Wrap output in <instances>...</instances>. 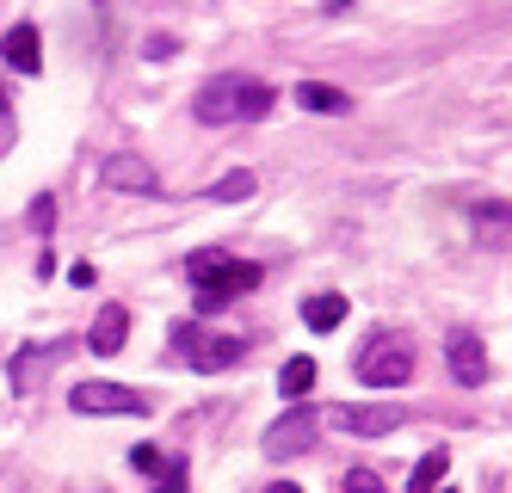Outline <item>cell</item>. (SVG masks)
<instances>
[{
  "label": "cell",
  "instance_id": "6da1fadb",
  "mask_svg": "<svg viewBox=\"0 0 512 493\" xmlns=\"http://www.w3.org/2000/svg\"><path fill=\"white\" fill-rule=\"evenodd\" d=\"M186 272H192V290H198L204 309H216V302H229V296H241V290L260 284V265H241V259L216 253V247L192 253V259H186Z\"/></svg>",
  "mask_w": 512,
  "mask_h": 493
},
{
  "label": "cell",
  "instance_id": "7a4b0ae2",
  "mask_svg": "<svg viewBox=\"0 0 512 493\" xmlns=\"http://www.w3.org/2000/svg\"><path fill=\"white\" fill-rule=\"evenodd\" d=\"M352 370H358L364 389H401L414 376V352H408V339H401V333H371Z\"/></svg>",
  "mask_w": 512,
  "mask_h": 493
},
{
  "label": "cell",
  "instance_id": "3957f363",
  "mask_svg": "<svg viewBox=\"0 0 512 493\" xmlns=\"http://www.w3.org/2000/svg\"><path fill=\"white\" fill-rule=\"evenodd\" d=\"M173 352H186V364H198V370H229L241 358V339L235 333H210L198 321H179L173 327Z\"/></svg>",
  "mask_w": 512,
  "mask_h": 493
},
{
  "label": "cell",
  "instance_id": "277c9868",
  "mask_svg": "<svg viewBox=\"0 0 512 493\" xmlns=\"http://www.w3.org/2000/svg\"><path fill=\"white\" fill-rule=\"evenodd\" d=\"M68 407L75 413H105V420H112V413H130V420H149V395L142 389H124V383H75V395H68Z\"/></svg>",
  "mask_w": 512,
  "mask_h": 493
},
{
  "label": "cell",
  "instance_id": "5b68a950",
  "mask_svg": "<svg viewBox=\"0 0 512 493\" xmlns=\"http://www.w3.org/2000/svg\"><path fill=\"white\" fill-rule=\"evenodd\" d=\"M315 432H321V420H315V407H290L284 420H272V426H266L260 450H266V457H303V450L315 444Z\"/></svg>",
  "mask_w": 512,
  "mask_h": 493
},
{
  "label": "cell",
  "instance_id": "8992f818",
  "mask_svg": "<svg viewBox=\"0 0 512 493\" xmlns=\"http://www.w3.org/2000/svg\"><path fill=\"white\" fill-rule=\"evenodd\" d=\"M198 124H235L241 118V74H216V81L192 99Z\"/></svg>",
  "mask_w": 512,
  "mask_h": 493
},
{
  "label": "cell",
  "instance_id": "52a82bcc",
  "mask_svg": "<svg viewBox=\"0 0 512 493\" xmlns=\"http://www.w3.org/2000/svg\"><path fill=\"white\" fill-rule=\"evenodd\" d=\"M327 420L340 432H352V438H389L401 426V407H334Z\"/></svg>",
  "mask_w": 512,
  "mask_h": 493
},
{
  "label": "cell",
  "instance_id": "ba28073f",
  "mask_svg": "<svg viewBox=\"0 0 512 493\" xmlns=\"http://www.w3.org/2000/svg\"><path fill=\"white\" fill-rule=\"evenodd\" d=\"M445 352H451V376H457L463 389H482V383H488V346H482L475 333H451Z\"/></svg>",
  "mask_w": 512,
  "mask_h": 493
},
{
  "label": "cell",
  "instance_id": "9c48e42d",
  "mask_svg": "<svg viewBox=\"0 0 512 493\" xmlns=\"http://www.w3.org/2000/svg\"><path fill=\"white\" fill-rule=\"evenodd\" d=\"M99 185H112V192H161V179L149 161H136V155H112L99 167Z\"/></svg>",
  "mask_w": 512,
  "mask_h": 493
},
{
  "label": "cell",
  "instance_id": "30bf717a",
  "mask_svg": "<svg viewBox=\"0 0 512 493\" xmlns=\"http://www.w3.org/2000/svg\"><path fill=\"white\" fill-rule=\"evenodd\" d=\"M0 56H7L19 74H38V68H44V50H38V25H13L7 37H0Z\"/></svg>",
  "mask_w": 512,
  "mask_h": 493
},
{
  "label": "cell",
  "instance_id": "8fae6325",
  "mask_svg": "<svg viewBox=\"0 0 512 493\" xmlns=\"http://www.w3.org/2000/svg\"><path fill=\"white\" fill-rule=\"evenodd\" d=\"M124 333H130V309H99V321H93V333H87V346H93V358H112L118 346H124Z\"/></svg>",
  "mask_w": 512,
  "mask_h": 493
},
{
  "label": "cell",
  "instance_id": "7c38bea8",
  "mask_svg": "<svg viewBox=\"0 0 512 493\" xmlns=\"http://www.w3.org/2000/svg\"><path fill=\"white\" fill-rule=\"evenodd\" d=\"M297 105L315 111V118H340V111H352V99H346L340 87H327V81H303V87H297Z\"/></svg>",
  "mask_w": 512,
  "mask_h": 493
},
{
  "label": "cell",
  "instance_id": "4fadbf2b",
  "mask_svg": "<svg viewBox=\"0 0 512 493\" xmlns=\"http://www.w3.org/2000/svg\"><path fill=\"white\" fill-rule=\"evenodd\" d=\"M346 309H352L346 296H334V290H321V296H309V302H303V321H309L315 333H334V327L346 321Z\"/></svg>",
  "mask_w": 512,
  "mask_h": 493
},
{
  "label": "cell",
  "instance_id": "5bb4252c",
  "mask_svg": "<svg viewBox=\"0 0 512 493\" xmlns=\"http://www.w3.org/2000/svg\"><path fill=\"white\" fill-rule=\"evenodd\" d=\"M445 469H451V450H426V457L414 463V475H408V493H432V487H445Z\"/></svg>",
  "mask_w": 512,
  "mask_h": 493
},
{
  "label": "cell",
  "instance_id": "9a60e30c",
  "mask_svg": "<svg viewBox=\"0 0 512 493\" xmlns=\"http://www.w3.org/2000/svg\"><path fill=\"white\" fill-rule=\"evenodd\" d=\"M278 389H284V401H303V395L315 389V358H290V364L278 370Z\"/></svg>",
  "mask_w": 512,
  "mask_h": 493
},
{
  "label": "cell",
  "instance_id": "2e32d148",
  "mask_svg": "<svg viewBox=\"0 0 512 493\" xmlns=\"http://www.w3.org/2000/svg\"><path fill=\"white\" fill-rule=\"evenodd\" d=\"M272 99H278V93H272L266 81H241V118H247V124H253V118H266Z\"/></svg>",
  "mask_w": 512,
  "mask_h": 493
},
{
  "label": "cell",
  "instance_id": "e0dca14e",
  "mask_svg": "<svg viewBox=\"0 0 512 493\" xmlns=\"http://www.w3.org/2000/svg\"><path fill=\"white\" fill-rule=\"evenodd\" d=\"M253 185H260V179H253V173L241 167V173H223V179H216V185H210V198L235 204V198H253Z\"/></svg>",
  "mask_w": 512,
  "mask_h": 493
},
{
  "label": "cell",
  "instance_id": "ac0fdd59",
  "mask_svg": "<svg viewBox=\"0 0 512 493\" xmlns=\"http://www.w3.org/2000/svg\"><path fill=\"white\" fill-rule=\"evenodd\" d=\"M130 463H136L142 475H167V469H173V457H167V450H155V444H136Z\"/></svg>",
  "mask_w": 512,
  "mask_h": 493
},
{
  "label": "cell",
  "instance_id": "d6986e66",
  "mask_svg": "<svg viewBox=\"0 0 512 493\" xmlns=\"http://www.w3.org/2000/svg\"><path fill=\"white\" fill-rule=\"evenodd\" d=\"M340 493H383V481H377L371 469H352V475L340 481Z\"/></svg>",
  "mask_w": 512,
  "mask_h": 493
},
{
  "label": "cell",
  "instance_id": "ffe728a7",
  "mask_svg": "<svg viewBox=\"0 0 512 493\" xmlns=\"http://www.w3.org/2000/svg\"><path fill=\"white\" fill-rule=\"evenodd\" d=\"M31 229H38V235H50V229H56V204H50V198L31 204Z\"/></svg>",
  "mask_w": 512,
  "mask_h": 493
},
{
  "label": "cell",
  "instance_id": "44dd1931",
  "mask_svg": "<svg viewBox=\"0 0 512 493\" xmlns=\"http://www.w3.org/2000/svg\"><path fill=\"white\" fill-rule=\"evenodd\" d=\"M7 148H13V99L0 93V155H7Z\"/></svg>",
  "mask_w": 512,
  "mask_h": 493
},
{
  "label": "cell",
  "instance_id": "7402d4cb",
  "mask_svg": "<svg viewBox=\"0 0 512 493\" xmlns=\"http://www.w3.org/2000/svg\"><path fill=\"white\" fill-rule=\"evenodd\" d=\"M482 229H494V241H506V204H488V216H482Z\"/></svg>",
  "mask_w": 512,
  "mask_h": 493
},
{
  "label": "cell",
  "instance_id": "603a6c76",
  "mask_svg": "<svg viewBox=\"0 0 512 493\" xmlns=\"http://www.w3.org/2000/svg\"><path fill=\"white\" fill-rule=\"evenodd\" d=\"M266 493H303V487H297V481H278V487H266Z\"/></svg>",
  "mask_w": 512,
  "mask_h": 493
},
{
  "label": "cell",
  "instance_id": "cb8c5ba5",
  "mask_svg": "<svg viewBox=\"0 0 512 493\" xmlns=\"http://www.w3.org/2000/svg\"><path fill=\"white\" fill-rule=\"evenodd\" d=\"M340 7H352V0H327V13H340Z\"/></svg>",
  "mask_w": 512,
  "mask_h": 493
},
{
  "label": "cell",
  "instance_id": "d4e9b609",
  "mask_svg": "<svg viewBox=\"0 0 512 493\" xmlns=\"http://www.w3.org/2000/svg\"><path fill=\"white\" fill-rule=\"evenodd\" d=\"M432 493H457V487H432Z\"/></svg>",
  "mask_w": 512,
  "mask_h": 493
}]
</instances>
